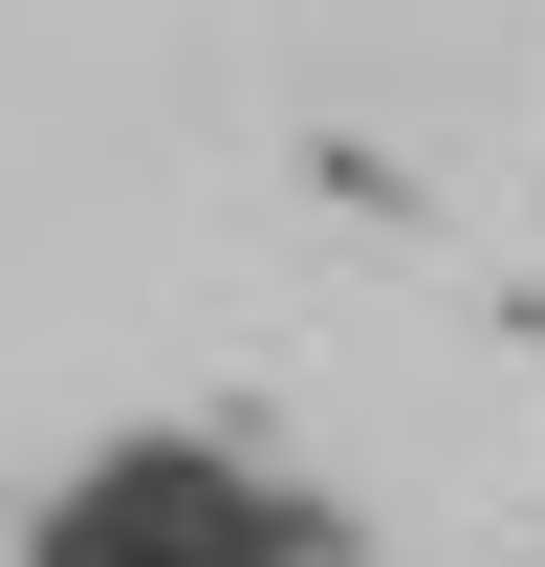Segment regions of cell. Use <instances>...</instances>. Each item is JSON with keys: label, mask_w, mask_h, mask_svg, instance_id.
Returning a JSON list of instances; mask_svg holds the SVG:
<instances>
[{"label": "cell", "mask_w": 545, "mask_h": 567, "mask_svg": "<svg viewBox=\"0 0 545 567\" xmlns=\"http://www.w3.org/2000/svg\"><path fill=\"white\" fill-rule=\"evenodd\" d=\"M0 567H328V502L240 436H88Z\"/></svg>", "instance_id": "obj_1"}]
</instances>
